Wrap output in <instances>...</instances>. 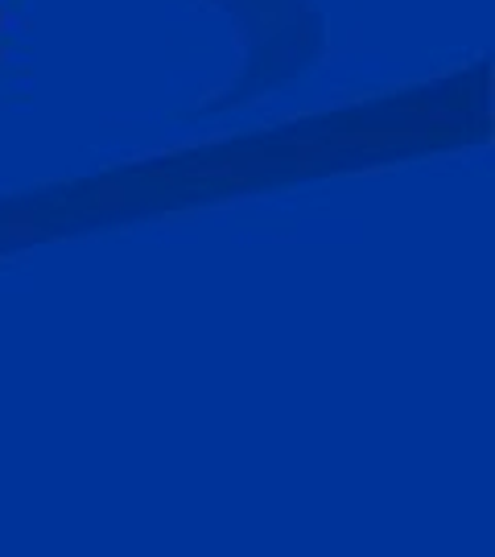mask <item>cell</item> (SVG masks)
Instances as JSON below:
<instances>
[]
</instances>
